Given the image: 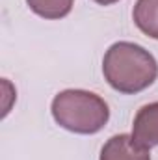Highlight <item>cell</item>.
Returning a JSON list of instances; mask_svg holds the SVG:
<instances>
[{"instance_id":"52a82bcc","label":"cell","mask_w":158,"mask_h":160,"mask_svg":"<svg viewBox=\"0 0 158 160\" xmlns=\"http://www.w3.org/2000/svg\"><path fill=\"white\" fill-rule=\"evenodd\" d=\"M93 2H97V4H101V6H112V4H116L119 0H93Z\"/></svg>"},{"instance_id":"7a4b0ae2","label":"cell","mask_w":158,"mask_h":160,"mask_svg":"<svg viewBox=\"0 0 158 160\" xmlns=\"http://www.w3.org/2000/svg\"><path fill=\"white\" fill-rule=\"evenodd\" d=\"M54 121L75 134H97L110 119L106 101L87 89H63L52 99Z\"/></svg>"},{"instance_id":"5b68a950","label":"cell","mask_w":158,"mask_h":160,"mask_svg":"<svg viewBox=\"0 0 158 160\" xmlns=\"http://www.w3.org/2000/svg\"><path fill=\"white\" fill-rule=\"evenodd\" d=\"M132 19L145 36L158 39V0H136Z\"/></svg>"},{"instance_id":"6da1fadb","label":"cell","mask_w":158,"mask_h":160,"mask_svg":"<svg viewBox=\"0 0 158 160\" xmlns=\"http://www.w3.org/2000/svg\"><path fill=\"white\" fill-rule=\"evenodd\" d=\"M104 80L119 93L134 95L147 89L158 77V62L138 43L117 41L102 58Z\"/></svg>"},{"instance_id":"277c9868","label":"cell","mask_w":158,"mask_h":160,"mask_svg":"<svg viewBox=\"0 0 158 160\" xmlns=\"http://www.w3.org/2000/svg\"><path fill=\"white\" fill-rule=\"evenodd\" d=\"M99 160H151V155L134 142L132 134H116L102 145Z\"/></svg>"},{"instance_id":"3957f363","label":"cell","mask_w":158,"mask_h":160,"mask_svg":"<svg viewBox=\"0 0 158 160\" xmlns=\"http://www.w3.org/2000/svg\"><path fill=\"white\" fill-rule=\"evenodd\" d=\"M132 138L145 149L158 145V102L141 106L132 123Z\"/></svg>"},{"instance_id":"8992f818","label":"cell","mask_w":158,"mask_h":160,"mask_svg":"<svg viewBox=\"0 0 158 160\" xmlns=\"http://www.w3.org/2000/svg\"><path fill=\"white\" fill-rule=\"evenodd\" d=\"M26 4L36 15L48 21H58L71 13L75 0H26Z\"/></svg>"}]
</instances>
